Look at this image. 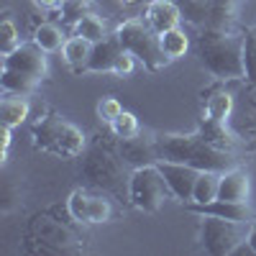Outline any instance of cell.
<instances>
[{
  "label": "cell",
  "mask_w": 256,
  "mask_h": 256,
  "mask_svg": "<svg viewBox=\"0 0 256 256\" xmlns=\"http://www.w3.org/2000/svg\"><path fill=\"white\" fill-rule=\"evenodd\" d=\"M123 44L120 38L116 34H110L105 41H100V44L92 46V54H90V62L88 67H84L82 74H113L116 72V64L123 54Z\"/></svg>",
  "instance_id": "13"
},
{
  "label": "cell",
  "mask_w": 256,
  "mask_h": 256,
  "mask_svg": "<svg viewBox=\"0 0 256 256\" xmlns=\"http://www.w3.org/2000/svg\"><path fill=\"white\" fill-rule=\"evenodd\" d=\"M67 212L80 226H98V223H108L113 218V205L102 195V190L95 192L88 187H77L67 198Z\"/></svg>",
  "instance_id": "10"
},
{
  "label": "cell",
  "mask_w": 256,
  "mask_h": 256,
  "mask_svg": "<svg viewBox=\"0 0 256 256\" xmlns=\"http://www.w3.org/2000/svg\"><path fill=\"white\" fill-rule=\"evenodd\" d=\"M98 118L102 120V123H113L120 113H123V102L116 98V95H108V98H100V102H98Z\"/></svg>",
  "instance_id": "30"
},
{
  "label": "cell",
  "mask_w": 256,
  "mask_h": 256,
  "mask_svg": "<svg viewBox=\"0 0 256 256\" xmlns=\"http://www.w3.org/2000/svg\"><path fill=\"white\" fill-rule=\"evenodd\" d=\"M156 136V152L159 162H182L190 166L212 169V172H228V169L238 166L236 152L218 148L208 144L198 131L195 134H154Z\"/></svg>",
  "instance_id": "1"
},
{
  "label": "cell",
  "mask_w": 256,
  "mask_h": 256,
  "mask_svg": "<svg viewBox=\"0 0 256 256\" xmlns=\"http://www.w3.org/2000/svg\"><path fill=\"white\" fill-rule=\"evenodd\" d=\"M118 152L123 156V162L138 169V166H148V164H159V152H156V136H134V138H118Z\"/></svg>",
  "instance_id": "12"
},
{
  "label": "cell",
  "mask_w": 256,
  "mask_h": 256,
  "mask_svg": "<svg viewBox=\"0 0 256 256\" xmlns=\"http://www.w3.org/2000/svg\"><path fill=\"white\" fill-rule=\"evenodd\" d=\"M84 248V236L70 223L54 218L52 212H38L28 220L26 251L31 254H80Z\"/></svg>",
  "instance_id": "5"
},
{
  "label": "cell",
  "mask_w": 256,
  "mask_h": 256,
  "mask_svg": "<svg viewBox=\"0 0 256 256\" xmlns=\"http://www.w3.org/2000/svg\"><path fill=\"white\" fill-rule=\"evenodd\" d=\"M200 67L218 82L246 80L244 34L236 31H200L195 44Z\"/></svg>",
  "instance_id": "2"
},
{
  "label": "cell",
  "mask_w": 256,
  "mask_h": 256,
  "mask_svg": "<svg viewBox=\"0 0 256 256\" xmlns=\"http://www.w3.org/2000/svg\"><path fill=\"white\" fill-rule=\"evenodd\" d=\"M31 113L28 95H6L0 100V123L8 128H18L20 123H26Z\"/></svg>",
  "instance_id": "20"
},
{
  "label": "cell",
  "mask_w": 256,
  "mask_h": 256,
  "mask_svg": "<svg viewBox=\"0 0 256 256\" xmlns=\"http://www.w3.org/2000/svg\"><path fill=\"white\" fill-rule=\"evenodd\" d=\"M110 134H113L116 138H134V136L141 134V123H138V118H136L131 110H123V113L110 123Z\"/></svg>",
  "instance_id": "26"
},
{
  "label": "cell",
  "mask_w": 256,
  "mask_h": 256,
  "mask_svg": "<svg viewBox=\"0 0 256 256\" xmlns=\"http://www.w3.org/2000/svg\"><path fill=\"white\" fill-rule=\"evenodd\" d=\"M31 141L34 148L52 154L56 159H77L88 148V138H84L82 128L54 110L38 116L31 123Z\"/></svg>",
  "instance_id": "3"
},
{
  "label": "cell",
  "mask_w": 256,
  "mask_h": 256,
  "mask_svg": "<svg viewBox=\"0 0 256 256\" xmlns=\"http://www.w3.org/2000/svg\"><path fill=\"white\" fill-rule=\"evenodd\" d=\"M233 113V95L223 88H216L208 92V100L202 105V118L205 120H216V123H228Z\"/></svg>",
  "instance_id": "19"
},
{
  "label": "cell",
  "mask_w": 256,
  "mask_h": 256,
  "mask_svg": "<svg viewBox=\"0 0 256 256\" xmlns=\"http://www.w3.org/2000/svg\"><path fill=\"white\" fill-rule=\"evenodd\" d=\"M116 36L120 38V44L126 52H131L141 64H144V70L146 72H162L169 59L164 56L162 52V44H159V34L146 24L144 18L138 16H131V18H126L123 24L116 26Z\"/></svg>",
  "instance_id": "6"
},
{
  "label": "cell",
  "mask_w": 256,
  "mask_h": 256,
  "mask_svg": "<svg viewBox=\"0 0 256 256\" xmlns=\"http://www.w3.org/2000/svg\"><path fill=\"white\" fill-rule=\"evenodd\" d=\"M159 44H162V52L169 62H174V59H182L190 49V38L187 34L177 26V28H169L164 34H159Z\"/></svg>",
  "instance_id": "24"
},
{
  "label": "cell",
  "mask_w": 256,
  "mask_h": 256,
  "mask_svg": "<svg viewBox=\"0 0 256 256\" xmlns=\"http://www.w3.org/2000/svg\"><path fill=\"white\" fill-rule=\"evenodd\" d=\"M92 46L88 38H82V36H70L67 38V44L62 46V59L67 62V67L72 74H82L84 67H88V62H90V54H92Z\"/></svg>",
  "instance_id": "18"
},
{
  "label": "cell",
  "mask_w": 256,
  "mask_h": 256,
  "mask_svg": "<svg viewBox=\"0 0 256 256\" xmlns=\"http://www.w3.org/2000/svg\"><path fill=\"white\" fill-rule=\"evenodd\" d=\"M70 0H34V6L41 10H62Z\"/></svg>",
  "instance_id": "32"
},
{
  "label": "cell",
  "mask_w": 256,
  "mask_h": 256,
  "mask_svg": "<svg viewBox=\"0 0 256 256\" xmlns=\"http://www.w3.org/2000/svg\"><path fill=\"white\" fill-rule=\"evenodd\" d=\"M118 152V146L113 148L110 144L95 141L90 148H84V156L80 164V177L88 180L95 190L102 192H116L123 195V190L128 192V182H131V172Z\"/></svg>",
  "instance_id": "4"
},
{
  "label": "cell",
  "mask_w": 256,
  "mask_h": 256,
  "mask_svg": "<svg viewBox=\"0 0 256 256\" xmlns=\"http://www.w3.org/2000/svg\"><path fill=\"white\" fill-rule=\"evenodd\" d=\"M220 174L223 172H212V169H202L198 182H195V192H192V202L195 205H208L212 200H218V187H220ZM190 205V202H187Z\"/></svg>",
  "instance_id": "21"
},
{
  "label": "cell",
  "mask_w": 256,
  "mask_h": 256,
  "mask_svg": "<svg viewBox=\"0 0 256 256\" xmlns=\"http://www.w3.org/2000/svg\"><path fill=\"white\" fill-rule=\"evenodd\" d=\"M36 44L44 49L46 54H54V52H62V46L67 44V36H64V31H62V26H56V24H38L36 28H34V36H31Z\"/></svg>",
  "instance_id": "22"
},
{
  "label": "cell",
  "mask_w": 256,
  "mask_h": 256,
  "mask_svg": "<svg viewBox=\"0 0 256 256\" xmlns=\"http://www.w3.org/2000/svg\"><path fill=\"white\" fill-rule=\"evenodd\" d=\"M187 210L198 212V216H216V218H228V220H241V223H251L254 220V210L248 208V202H228V200H212L208 205H195L190 202L184 205Z\"/></svg>",
  "instance_id": "16"
},
{
  "label": "cell",
  "mask_w": 256,
  "mask_h": 256,
  "mask_svg": "<svg viewBox=\"0 0 256 256\" xmlns=\"http://www.w3.org/2000/svg\"><path fill=\"white\" fill-rule=\"evenodd\" d=\"M244 0H208V26L205 31H233L238 24Z\"/></svg>",
  "instance_id": "15"
},
{
  "label": "cell",
  "mask_w": 256,
  "mask_h": 256,
  "mask_svg": "<svg viewBox=\"0 0 256 256\" xmlns=\"http://www.w3.org/2000/svg\"><path fill=\"white\" fill-rule=\"evenodd\" d=\"M159 169L169 184V192H172V200L187 205L192 202V192H195V182L200 177L198 166H190L182 162H159Z\"/></svg>",
  "instance_id": "11"
},
{
  "label": "cell",
  "mask_w": 256,
  "mask_h": 256,
  "mask_svg": "<svg viewBox=\"0 0 256 256\" xmlns=\"http://www.w3.org/2000/svg\"><path fill=\"white\" fill-rule=\"evenodd\" d=\"M166 200H172V192L169 184L162 174L159 164H148V166H138L131 169V182H128V205L148 212V216H156L164 208Z\"/></svg>",
  "instance_id": "7"
},
{
  "label": "cell",
  "mask_w": 256,
  "mask_h": 256,
  "mask_svg": "<svg viewBox=\"0 0 256 256\" xmlns=\"http://www.w3.org/2000/svg\"><path fill=\"white\" fill-rule=\"evenodd\" d=\"M74 36L88 38L90 44H100V41H105L110 34H108V24H105L98 13H88L82 20L74 24Z\"/></svg>",
  "instance_id": "23"
},
{
  "label": "cell",
  "mask_w": 256,
  "mask_h": 256,
  "mask_svg": "<svg viewBox=\"0 0 256 256\" xmlns=\"http://www.w3.org/2000/svg\"><path fill=\"white\" fill-rule=\"evenodd\" d=\"M144 20L156 34H164L182 24V10L174 0H148V6L144 10Z\"/></svg>",
  "instance_id": "14"
},
{
  "label": "cell",
  "mask_w": 256,
  "mask_h": 256,
  "mask_svg": "<svg viewBox=\"0 0 256 256\" xmlns=\"http://www.w3.org/2000/svg\"><path fill=\"white\" fill-rule=\"evenodd\" d=\"M3 72L26 77L36 84H41L49 77V62H46V52L41 49L36 41H20V44L3 54Z\"/></svg>",
  "instance_id": "9"
},
{
  "label": "cell",
  "mask_w": 256,
  "mask_h": 256,
  "mask_svg": "<svg viewBox=\"0 0 256 256\" xmlns=\"http://www.w3.org/2000/svg\"><path fill=\"white\" fill-rule=\"evenodd\" d=\"M198 238L205 254L210 256H228L248 238V223L241 220H228V218H216V216H202Z\"/></svg>",
  "instance_id": "8"
},
{
  "label": "cell",
  "mask_w": 256,
  "mask_h": 256,
  "mask_svg": "<svg viewBox=\"0 0 256 256\" xmlns=\"http://www.w3.org/2000/svg\"><path fill=\"white\" fill-rule=\"evenodd\" d=\"M248 192H251V182L246 169L233 166L228 172L220 174V187H218V200H228V202H248Z\"/></svg>",
  "instance_id": "17"
},
{
  "label": "cell",
  "mask_w": 256,
  "mask_h": 256,
  "mask_svg": "<svg viewBox=\"0 0 256 256\" xmlns=\"http://www.w3.org/2000/svg\"><path fill=\"white\" fill-rule=\"evenodd\" d=\"M244 62H246V82L256 84V28L244 34Z\"/></svg>",
  "instance_id": "28"
},
{
  "label": "cell",
  "mask_w": 256,
  "mask_h": 256,
  "mask_svg": "<svg viewBox=\"0 0 256 256\" xmlns=\"http://www.w3.org/2000/svg\"><path fill=\"white\" fill-rule=\"evenodd\" d=\"M118 3H123V6H136V3H144V0H118Z\"/></svg>",
  "instance_id": "34"
},
{
  "label": "cell",
  "mask_w": 256,
  "mask_h": 256,
  "mask_svg": "<svg viewBox=\"0 0 256 256\" xmlns=\"http://www.w3.org/2000/svg\"><path fill=\"white\" fill-rule=\"evenodd\" d=\"M88 13H92V0H70V3L59 10V18H62L67 26L74 28L77 20H82Z\"/></svg>",
  "instance_id": "29"
},
{
  "label": "cell",
  "mask_w": 256,
  "mask_h": 256,
  "mask_svg": "<svg viewBox=\"0 0 256 256\" xmlns=\"http://www.w3.org/2000/svg\"><path fill=\"white\" fill-rule=\"evenodd\" d=\"M246 246L251 248V254H256V220L248 223V238H246Z\"/></svg>",
  "instance_id": "33"
},
{
  "label": "cell",
  "mask_w": 256,
  "mask_h": 256,
  "mask_svg": "<svg viewBox=\"0 0 256 256\" xmlns=\"http://www.w3.org/2000/svg\"><path fill=\"white\" fill-rule=\"evenodd\" d=\"M10 138H13V128L3 126L0 128V144H3V159H0V164H8V152H10Z\"/></svg>",
  "instance_id": "31"
},
{
  "label": "cell",
  "mask_w": 256,
  "mask_h": 256,
  "mask_svg": "<svg viewBox=\"0 0 256 256\" xmlns=\"http://www.w3.org/2000/svg\"><path fill=\"white\" fill-rule=\"evenodd\" d=\"M182 10V18L190 26L205 31L208 26V0H174Z\"/></svg>",
  "instance_id": "25"
},
{
  "label": "cell",
  "mask_w": 256,
  "mask_h": 256,
  "mask_svg": "<svg viewBox=\"0 0 256 256\" xmlns=\"http://www.w3.org/2000/svg\"><path fill=\"white\" fill-rule=\"evenodd\" d=\"M18 44H20L18 26H16V20H13L10 10H6L3 24H0V49H3V54H8V52H13Z\"/></svg>",
  "instance_id": "27"
}]
</instances>
